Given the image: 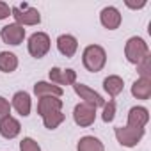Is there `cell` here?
<instances>
[{"mask_svg":"<svg viewBox=\"0 0 151 151\" xmlns=\"http://www.w3.org/2000/svg\"><path fill=\"white\" fill-rule=\"evenodd\" d=\"M48 77H50V82L55 84V86H73L75 82H77V71L71 69V68H52L50 73H48Z\"/></svg>","mask_w":151,"mask_h":151,"instance_id":"cell-9","label":"cell"},{"mask_svg":"<svg viewBox=\"0 0 151 151\" xmlns=\"http://www.w3.org/2000/svg\"><path fill=\"white\" fill-rule=\"evenodd\" d=\"M34 94H36L37 98H45V96L60 98V96L64 94V89L59 87V86H55V84H52V82L41 80V82H36V84H34Z\"/></svg>","mask_w":151,"mask_h":151,"instance_id":"cell-15","label":"cell"},{"mask_svg":"<svg viewBox=\"0 0 151 151\" xmlns=\"http://www.w3.org/2000/svg\"><path fill=\"white\" fill-rule=\"evenodd\" d=\"M101 109H103L101 119H103L105 123H112L114 117H116V101H114V100H109V101H105V105H103Z\"/></svg>","mask_w":151,"mask_h":151,"instance_id":"cell-23","label":"cell"},{"mask_svg":"<svg viewBox=\"0 0 151 151\" xmlns=\"http://www.w3.org/2000/svg\"><path fill=\"white\" fill-rule=\"evenodd\" d=\"M146 6V0H142V2H139V4H130V2H126V7H130V9H142Z\"/></svg>","mask_w":151,"mask_h":151,"instance_id":"cell-27","label":"cell"},{"mask_svg":"<svg viewBox=\"0 0 151 151\" xmlns=\"http://www.w3.org/2000/svg\"><path fill=\"white\" fill-rule=\"evenodd\" d=\"M144 133H146L144 128H132V126H116L114 128V135H116L117 142L124 147H135L142 140Z\"/></svg>","mask_w":151,"mask_h":151,"instance_id":"cell-4","label":"cell"},{"mask_svg":"<svg viewBox=\"0 0 151 151\" xmlns=\"http://www.w3.org/2000/svg\"><path fill=\"white\" fill-rule=\"evenodd\" d=\"M7 116H11V103L4 96H0V121L4 117H7Z\"/></svg>","mask_w":151,"mask_h":151,"instance_id":"cell-25","label":"cell"},{"mask_svg":"<svg viewBox=\"0 0 151 151\" xmlns=\"http://www.w3.org/2000/svg\"><path fill=\"white\" fill-rule=\"evenodd\" d=\"M0 37H2L4 43H7L11 46H18L25 39V29L22 25H18V23H9V25L2 27V30H0Z\"/></svg>","mask_w":151,"mask_h":151,"instance_id":"cell-8","label":"cell"},{"mask_svg":"<svg viewBox=\"0 0 151 151\" xmlns=\"http://www.w3.org/2000/svg\"><path fill=\"white\" fill-rule=\"evenodd\" d=\"M73 121L80 128H89L96 121V109L87 103H78L73 109Z\"/></svg>","mask_w":151,"mask_h":151,"instance_id":"cell-7","label":"cell"},{"mask_svg":"<svg viewBox=\"0 0 151 151\" xmlns=\"http://www.w3.org/2000/svg\"><path fill=\"white\" fill-rule=\"evenodd\" d=\"M11 16V7L6 2H0V20H6Z\"/></svg>","mask_w":151,"mask_h":151,"instance_id":"cell-26","label":"cell"},{"mask_svg":"<svg viewBox=\"0 0 151 151\" xmlns=\"http://www.w3.org/2000/svg\"><path fill=\"white\" fill-rule=\"evenodd\" d=\"M11 16L14 18V23L22 27H34L41 23V14L36 7H30L29 4L14 6L11 7Z\"/></svg>","mask_w":151,"mask_h":151,"instance_id":"cell-3","label":"cell"},{"mask_svg":"<svg viewBox=\"0 0 151 151\" xmlns=\"http://www.w3.org/2000/svg\"><path fill=\"white\" fill-rule=\"evenodd\" d=\"M20 132H22V124H20V121L16 117L7 116V117H4L2 121H0V135H2L4 139L11 140V139L18 137Z\"/></svg>","mask_w":151,"mask_h":151,"instance_id":"cell-14","label":"cell"},{"mask_svg":"<svg viewBox=\"0 0 151 151\" xmlns=\"http://www.w3.org/2000/svg\"><path fill=\"white\" fill-rule=\"evenodd\" d=\"M18 68V57L13 52H0V71L13 73Z\"/></svg>","mask_w":151,"mask_h":151,"instance_id":"cell-20","label":"cell"},{"mask_svg":"<svg viewBox=\"0 0 151 151\" xmlns=\"http://www.w3.org/2000/svg\"><path fill=\"white\" fill-rule=\"evenodd\" d=\"M62 100L55 98V96H45L37 100V114L43 117L48 112H55V110H62Z\"/></svg>","mask_w":151,"mask_h":151,"instance_id":"cell-16","label":"cell"},{"mask_svg":"<svg viewBox=\"0 0 151 151\" xmlns=\"http://www.w3.org/2000/svg\"><path fill=\"white\" fill-rule=\"evenodd\" d=\"M151 52H149V46H147V43L142 39V37H139V36H133V37H130L128 41H126V45H124V57H126V60L130 62V64H139L142 59H146L147 55H149Z\"/></svg>","mask_w":151,"mask_h":151,"instance_id":"cell-2","label":"cell"},{"mask_svg":"<svg viewBox=\"0 0 151 151\" xmlns=\"http://www.w3.org/2000/svg\"><path fill=\"white\" fill-rule=\"evenodd\" d=\"M132 96L137 100H149L151 96V78H137L132 84Z\"/></svg>","mask_w":151,"mask_h":151,"instance_id":"cell-18","label":"cell"},{"mask_svg":"<svg viewBox=\"0 0 151 151\" xmlns=\"http://www.w3.org/2000/svg\"><path fill=\"white\" fill-rule=\"evenodd\" d=\"M73 89H75V93H77V96L82 100V103H87V105H91V107H94V109H100V107L105 105L103 96H101L100 93H96L94 89H91L89 86H86V84L75 82V84H73Z\"/></svg>","mask_w":151,"mask_h":151,"instance_id":"cell-6","label":"cell"},{"mask_svg":"<svg viewBox=\"0 0 151 151\" xmlns=\"http://www.w3.org/2000/svg\"><path fill=\"white\" fill-rule=\"evenodd\" d=\"M57 50L64 55V57H73L78 50V39L71 36V34H60L57 37Z\"/></svg>","mask_w":151,"mask_h":151,"instance_id":"cell-13","label":"cell"},{"mask_svg":"<svg viewBox=\"0 0 151 151\" xmlns=\"http://www.w3.org/2000/svg\"><path fill=\"white\" fill-rule=\"evenodd\" d=\"M64 119H66V114H62V110H55V112H48L43 116V124L48 130H55L64 123Z\"/></svg>","mask_w":151,"mask_h":151,"instance_id":"cell-21","label":"cell"},{"mask_svg":"<svg viewBox=\"0 0 151 151\" xmlns=\"http://www.w3.org/2000/svg\"><path fill=\"white\" fill-rule=\"evenodd\" d=\"M77 151H105V146H103V142L98 137L86 135V137H82L78 140Z\"/></svg>","mask_w":151,"mask_h":151,"instance_id":"cell-19","label":"cell"},{"mask_svg":"<svg viewBox=\"0 0 151 151\" xmlns=\"http://www.w3.org/2000/svg\"><path fill=\"white\" fill-rule=\"evenodd\" d=\"M149 123V110L146 107H132L128 110V123L126 126L132 128H146V124Z\"/></svg>","mask_w":151,"mask_h":151,"instance_id":"cell-12","label":"cell"},{"mask_svg":"<svg viewBox=\"0 0 151 151\" xmlns=\"http://www.w3.org/2000/svg\"><path fill=\"white\" fill-rule=\"evenodd\" d=\"M82 64L87 71L98 73L105 68L107 64V52L100 45H89L82 52Z\"/></svg>","mask_w":151,"mask_h":151,"instance_id":"cell-1","label":"cell"},{"mask_svg":"<svg viewBox=\"0 0 151 151\" xmlns=\"http://www.w3.org/2000/svg\"><path fill=\"white\" fill-rule=\"evenodd\" d=\"M139 78H151V53L137 64Z\"/></svg>","mask_w":151,"mask_h":151,"instance_id":"cell-22","label":"cell"},{"mask_svg":"<svg viewBox=\"0 0 151 151\" xmlns=\"http://www.w3.org/2000/svg\"><path fill=\"white\" fill-rule=\"evenodd\" d=\"M11 109H14L22 117L30 116V109H32L30 94L25 93V91H18V93H14V96H13V100H11Z\"/></svg>","mask_w":151,"mask_h":151,"instance_id":"cell-11","label":"cell"},{"mask_svg":"<svg viewBox=\"0 0 151 151\" xmlns=\"http://www.w3.org/2000/svg\"><path fill=\"white\" fill-rule=\"evenodd\" d=\"M103 89H105V93L110 98H116L117 94L123 93L124 82H123V78L119 77V75H109V77L103 80Z\"/></svg>","mask_w":151,"mask_h":151,"instance_id":"cell-17","label":"cell"},{"mask_svg":"<svg viewBox=\"0 0 151 151\" xmlns=\"http://www.w3.org/2000/svg\"><path fill=\"white\" fill-rule=\"evenodd\" d=\"M50 46H52V41H50V36L46 32H34L27 43L29 53L34 59H43L50 52Z\"/></svg>","mask_w":151,"mask_h":151,"instance_id":"cell-5","label":"cell"},{"mask_svg":"<svg viewBox=\"0 0 151 151\" xmlns=\"http://www.w3.org/2000/svg\"><path fill=\"white\" fill-rule=\"evenodd\" d=\"M121 22H123V16L119 13L117 7L114 6H107L101 9L100 13V23L107 29V30H116L121 27Z\"/></svg>","mask_w":151,"mask_h":151,"instance_id":"cell-10","label":"cell"},{"mask_svg":"<svg viewBox=\"0 0 151 151\" xmlns=\"http://www.w3.org/2000/svg\"><path fill=\"white\" fill-rule=\"evenodd\" d=\"M20 151H41V146L32 137H23L20 142Z\"/></svg>","mask_w":151,"mask_h":151,"instance_id":"cell-24","label":"cell"}]
</instances>
